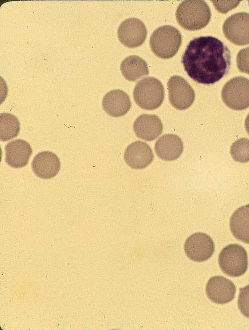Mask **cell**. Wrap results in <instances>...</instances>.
I'll list each match as a JSON object with an SVG mask.
<instances>
[{"label":"cell","mask_w":249,"mask_h":330,"mask_svg":"<svg viewBox=\"0 0 249 330\" xmlns=\"http://www.w3.org/2000/svg\"><path fill=\"white\" fill-rule=\"evenodd\" d=\"M183 144L181 139L177 135L164 134L156 142L154 150L158 157L170 161L178 158L183 152Z\"/></svg>","instance_id":"e0dca14e"},{"label":"cell","mask_w":249,"mask_h":330,"mask_svg":"<svg viewBox=\"0 0 249 330\" xmlns=\"http://www.w3.org/2000/svg\"><path fill=\"white\" fill-rule=\"evenodd\" d=\"M236 292L234 284L221 276L211 278L206 287L208 298L217 304H225L232 301L235 297Z\"/></svg>","instance_id":"8fae6325"},{"label":"cell","mask_w":249,"mask_h":330,"mask_svg":"<svg viewBox=\"0 0 249 330\" xmlns=\"http://www.w3.org/2000/svg\"><path fill=\"white\" fill-rule=\"evenodd\" d=\"M236 60L239 70L249 74V46L239 51Z\"/></svg>","instance_id":"603a6c76"},{"label":"cell","mask_w":249,"mask_h":330,"mask_svg":"<svg viewBox=\"0 0 249 330\" xmlns=\"http://www.w3.org/2000/svg\"><path fill=\"white\" fill-rule=\"evenodd\" d=\"M31 167L38 177L43 179H50L59 172L60 162L56 154L49 151H44L39 152L34 157Z\"/></svg>","instance_id":"4fadbf2b"},{"label":"cell","mask_w":249,"mask_h":330,"mask_svg":"<svg viewBox=\"0 0 249 330\" xmlns=\"http://www.w3.org/2000/svg\"><path fill=\"white\" fill-rule=\"evenodd\" d=\"M245 125L246 131L249 135V114L248 115L246 118Z\"/></svg>","instance_id":"d4e9b609"},{"label":"cell","mask_w":249,"mask_h":330,"mask_svg":"<svg viewBox=\"0 0 249 330\" xmlns=\"http://www.w3.org/2000/svg\"><path fill=\"white\" fill-rule=\"evenodd\" d=\"M153 158L150 147L140 141H135L129 145L124 153L125 162L133 169L145 168L152 162Z\"/></svg>","instance_id":"7c38bea8"},{"label":"cell","mask_w":249,"mask_h":330,"mask_svg":"<svg viewBox=\"0 0 249 330\" xmlns=\"http://www.w3.org/2000/svg\"></svg>","instance_id":"484cf974"},{"label":"cell","mask_w":249,"mask_h":330,"mask_svg":"<svg viewBox=\"0 0 249 330\" xmlns=\"http://www.w3.org/2000/svg\"><path fill=\"white\" fill-rule=\"evenodd\" d=\"M131 103L129 96L120 89L111 90L104 96L102 106L109 115L118 117L125 115L130 109Z\"/></svg>","instance_id":"2e32d148"},{"label":"cell","mask_w":249,"mask_h":330,"mask_svg":"<svg viewBox=\"0 0 249 330\" xmlns=\"http://www.w3.org/2000/svg\"><path fill=\"white\" fill-rule=\"evenodd\" d=\"M222 99L225 105L235 110L249 107V79L238 76L229 80L223 87Z\"/></svg>","instance_id":"8992f818"},{"label":"cell","mask_w":249,"mask_h":330,"mask_svg":"<svg viewBox=\"0 0 249 330\" xmlns=\"http://www.w3.org/2000/svg\"><path fill=\"white\" fill-rule=\"evenodd\" d=\"M230 153L233 159L240 163L249 162V139L240 138L231 145Z\"/></svg>","instance_id":"44dd1931"},{"label":"cell","mask_w":249,"mask_h":330,"mask_svg":"<svg viewBox=\"0 0 249 330\" xmlns=\"http://www.w3.org/2000/svg\"><path fill=\"white\" fill-rule=\"evenodd\" d=\"M120 69L125 78L131 81H135L149 73L146 61L137 55H130L124 59Z\"/></svg>","instance_id":"d6986e66"},{"label":"cell","mask_w":249,"mask_h":330,"mask_svg":"<svg viewBox=\"0 0 249 330\" xmlns=\"http://www.w3.org/2000/svg\"><path fill=\"white\" fill-rule=\"evenodd\" d=\"M180 32L175 27L166 25L156 29L150 37L149 44L153 53L162 59L172 57L182 42Z\"/></svg>","instance_id":"3957f363"},{"label":"cell","mask_w":249,"mask_h":330,"mask_svg":"<svg viewBox=\"0 0 249 330\" xmlns=\"http://www.w3.org/2000/svg\"><path fill=\"white\" fill-rule=\"evenodd\" d=\"M20 130L18 118L10 113L0 115V139L6 141L17 137Z\"/></svg>","instance_id":"ffe728a7"},{"label":"cell","mask_w":249,"mask_h":330,"mask_svg":"<svg viewBox=\"0 0 249 330\" xmlns=\"http://www.w3.org/2000/svg\"><path fill=\"white\" fill-rule=\"evenodd\" d=\"M133 96L134 101L140 108L154 110L159 107L164 100V87L158 79L147 77L136 84Z\"/></svg>","instance_id":"277c9868"},{"label":"cell","mask_w":249,"mask_h":330,"mask_svg":"<svg viewBox=\"0 0 249 330\" xmlns=\"http://www.w3.org/2000/svg\"><path fill=\"white\" fill-rule=\"evenodd\" d=\"M167 88L170 104L176 109L185 110L193 104L194 90L183 77L176 75L171 76L167 82Z\"/></svg>","instance_id":"ba28073f"},{"label":"cell","mask_w":249,"mask_h":330,"mask_svg":"<svg viewBox=\"0 0 249 330\" xmlns=\"http://www.w3.org/2000/svg\"><path fill=\"white\" fill-rule=\"evenodd\" d=\"M231 231L238 240L249 244V204L240 207L232 214Z\"/></svg>","instance_id":"ac0fdd59"},{"label":"cell","mask_w":249,"mask_h":330,"mask_svg":"<svg viewBox=\"0 0 249 330\" xmlns=\"http://www.w3.org/2000/svg\"><path fill=\"white\" fill-rule=\"evenodd\" d=\"M238 305L241 313L249 319V285L240 289Z\"/></svg>","instance_id":"7402d4cb"},{"label":"cell","mask_w":249,"mask_h":330,"mask_svg":"<svg viewBox=\"0 0 249 330\" xmlns=\"http://www.w3.org/2000/svg\"><path fill=\"white\" fill-rule=\"evenodd\" d=\"M218 261L222 272L230 277L241 276L248 269L247 251L239 244H230L224 248L219 254Z\"/></svg>","instance_id":"5b68a950"},{"label":"cell","mask_w":249,"mask_h":330,"mask_svg":"<svg viewBox=\"0 0 249 330\" xmlns=\"http://www.w3.org/2000/svg\"><path fill=\"white\" fill-rule=\"evenodd\" d=\"M240 1H219L212 0L215 7L219 12L226 13L239 4Z\"/></svg>","instance_id":"cb8c5ba5"},{"label":"cell","mask_w":249,"mask_h":330,"mask_svg":"<svg viewBox=\"0 0 249 330\" xmlns=\"http://www.w3.org/2000/svg\"><path fill=\"white\" fill-rule=\"evenodd\" d=\"M176 18L181 27L188 30H197L205 27L209 22L211 12L204 0H184L176 9Z\"/></svg>","instance_id":"7a4b0ae2"},{"label":"cell","mask_w":249,"mask_h":330,"mask_svg":"<svg viewBox=\"0 0 249 330\" xmlns=\"http://www.w3.org/2000/svg\"><path fill=\"white\" fill-rule=\"evenodd\" d=\"M228 47L216 37H196L188 44L182 63L189 77L195 81L213 84L229 72L231 64Z\"/></svg>","instance_id":"6da1fadb"},{"label":"cell","mask_w":249,"mask_h":330,"mask_svg":"<svg viewBox=\"0 0 249 330\" xmlns=\"http://www.w3.org/2000/svg\"><path fill=\"white\" fill-rule=\"evenodd\" d=\"M184 249L187 256L191 260L204 262L213 254L215 245L212 239L203 233H196L186 240Z\"/></svg>","instance_id":"9c48e42d"},{"label":"cell","mask_w":249,"mask_h":330,"mask_svg":"<svg viewBox=\"0 0 249 330\" xmlns=\"http://www.w3.org/2000/svg\"><path fill=\"white\" fill-rule=\"evenodd\" d=\"M5 161L10 166L19 168L25 166L32 153L30 144L18 139L8 142L5 148Z\"/></svg>","instance_id":"9a60e30c"},{"label":"cell","mask_w":249,"mask_h":330,"mask_svg":"<svg viewBox=\"0 0 249 330\" xmlns=\"http://www.w3.org/2000/svg\"><path fill=\"white\" fill-rule=\"evenodd\" d=\"M133 129L137 137L151 141L161 134L163 124L157 115L143 114L136 119Z\"/></svg>","instance_id":"5bb4252c"},{"label":"cell","mask_w":249,"mask_h":330,"mask_svg":"<svg viewBox=\"0 0 249 330\" xmlns=\"http://www.w3.org/2000/svg\"><path fill=\"white\" fill-rule=\"evenodd\" d=\"M147 34L145 25L136 18H129L123 21L118 29V36L120 42L129 48L141 45Z\"/></svg>","instance_id":"30bf717a"},{"label":"cell","mask_w":249,"mask_h":330,"mask_svg":"<svg viewBox=\"0 0 249 330\" xmlns=\"http://www.w3.org/2000/svg\"><path fill=\"white\" fill-rule=\"evenodd\" d=\"M225 37L238 45L249 44V13L240 12L227 18L223 25Z\"/></svg>","instance_id":"52a82bcc"}]
</instances>
